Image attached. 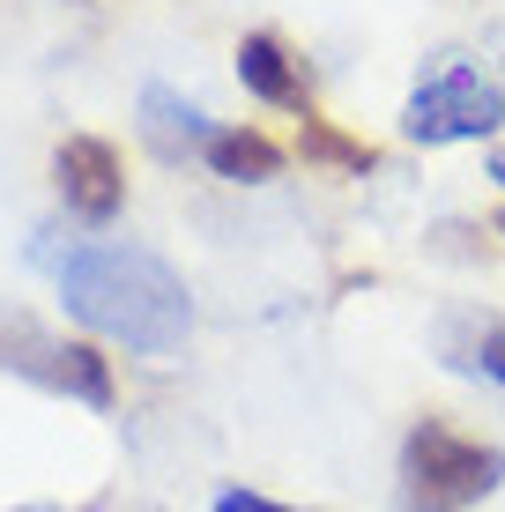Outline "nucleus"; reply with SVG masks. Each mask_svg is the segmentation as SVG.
I'll return each instance as SVG.
<instances>
[{
	"instance_id": "1",
	"label": "nucleus",
	"mask_w": 505,
	"mask_h": 512,
	"mask_svg": "<svg viewBox=\"0 0 505 512\" xmlns=\"http://www.w3.org/2000/svg\"><path fill=\"white\" fill-rule=\"evenodd\" d=\"M60 305L90 334L134 349V357H171L194 334L186 282L142 245H82L60 260Z\"/></svg>"
},
{
	"instance_id": "2",
	"label": "nucleus",
	"mask_w": 505,
	"mask_h": 512,
	"mask_svg": "<svg viewBox=\"0 0 505 512\" xmlns=\"http://www.w3.org/2000/svg\"><path fill=\"white\" fill-rule=\"evenodd\" d=\"M505 483V453L454 431L446 416H424L402 438V512H468Z\"/></svg>"
},
{
	"instance_id": "3",
	"label": "nucleus",
	"mask_w": 505,
	"mask_h": 512,
	"mask_svg": "<svg viewBox=\"0 0 505 512\" xmlns=\"http://www.w3.org/2000/svg\"><path fill=\"white\" fill-rule=\"evenodd\" d=\"M505 127V82H491L468 60H439L402 104V134L424 149H454V141H491Z\"/></svg>"
},
{
	"instance_id": "4",
	"label": "nucleus",
	"mask_w": 505,
	"mask_h": 512,
	"mask_svg": "<svg viewBox=\"0 0 505 512\" xmlns=\"http://www.w3.org/2000/svg\"><path fill=\"white\" fill-rule=\"evenodd\" d=\"M52 186L82 223H112L119 201H127V164H119V149L104 134H67L52 149Z\"/></svg>"
},
{
	"instance_id": "5",
	"label": "nucleus",
	"mask_w": 505,
	"mask_h": 512,
	"mask_svg": "<svg viewBox=\"0 0 505 512\" xmlns=\"http://www.w3.org/2000/svg\"><path fill=\"white\" fill-rule=\"evenodd\" d=\"M238 82H246V97L275 104V112H298V119L312 112V75L275 30H246L238 38Z\"/></svg>"
},
{
	"instance_id": "6",
	"label": "nucleus",
	"mask_w": 505,
	"mask_h": 512,
	"mask_svg": "<svg viewBox=\"0 0 505 512\" xmlns=\"http://www.w3.org/2000/svg\"><path fill=\"white\" fill-rule=\"evenodd\" d=\"M208 134H216V127H208L201 104H186L179 90H164V82H149V90H142V141L156 156H171V164H179V156H201Z\"/></svg>"
},
{
	"instance_id": "7",
	"label": "nucleus",
	"mask_w": 505,
	"mask_h": 512,
	"mask_svg": "<svg viewBox=\"0 0 505 512\" xmlns=\"http://www.w3.org/2000/svg\"><path fill=\"white\" fill-rule=\"evenodd\" d=\"M38 386H52V394H67V401H82V409H112V401H119L112 357H104L97 342H52Z\"/></svg>"
},
{
	"instance_id": "8",
	"label": "nucleus",
	"mask_w": 505,
	"mask_h": 512,
	"mask_svg": "<svg viewBox=\"0 0 505 512\" xmlns=\"http://www.w3.org/2000/svg\"><path fill=\"white\" fill-rule=\"evenodd\" d=\"M201 164L216 171V179H231V186H268L275 171H283V149L260 127H216L208 149H201Z\"/></svg>"
},
{
	"instance_id": "9",
	"label": "nucleus",
	"mask_w": 505,
	"mask_h": 512,
	"mask_svg": "<svg viewBox=\"0 0 505 512\" xmlns=\"http://www.w3.org/2000/svg\"><path fill=\"white\" fill-rule=\"evenodd\" d=\"M446 364L505 386V320H446Z\"/></svg>"
},
{
	"instance_id": "10",
	"label": "nucleus",
	"mask_w": 505,
	"mask_h": 512,
	"mask_svg": "<svg viewBox=\"0 0 505 512\" xmlns=\"http://www.w3.org/2000/svg\"><path fill=\"white\" fill-rule=\"evenodd\" d=\"M298 156H305V164H320V171H350V179H364V171L379 164L372 141L342 134L335 119H320V112H305V119H298Z\"/></svg>"
},
{
	"instance_id": "11",
	"label": "nucleus",
	"mask_w": 505,
	"mask_h": 512,
	"mask_svg": "<svg viewBox=\"0 0 505 512\" xmlns=\"http://www.w3.org/2000/svg\"><path fill=\"white\" fill-rule=\"evenodd\" d=\"M216 512H298V505H275L260 490H216Z\"/></svg>"
},
{
	"instance_id": "12",
	"label": "nucleus",
	"mask_w": 505,
	"mask_h": 512,
	"mask_svg": "<svg viewBox=\"0 0 505 512\" xmlns=\"http://www.w3.org/2000/svg\"><path fill=\"white\" fill-rule=\"evenodd\" d=\"M491 179L505 186V141H498V149H491Z\"/></svg>"
},
{
	"instance_id": "13",
	"label": "nucleus",
	"mask_w": 505,
	"mask_h": 512,
	"mask_svg": "<svg viewBox=\"0 0 505 512\" xmlns=\"http://www.w3.org/2000/svg\"><path fill=\"white\" fill-rule=\"evenodd\" d=\"M15 512H60V505H15Z\"/></svg>"
},
{
	"instance_id": "14",
	"label": "nucleus",
	"mask_w": 505,
	"mask_h": 512,
	"mask_svg": "<svg viewBox=\"0 0 505 512\" xmlns=\"http://www.w3.org/2000/svg\"><path fill=\"white\" fill-rule=\"evenodd\" d=\"M498 238H505V208H498Z\"/></svg>"
}]
</instances>
